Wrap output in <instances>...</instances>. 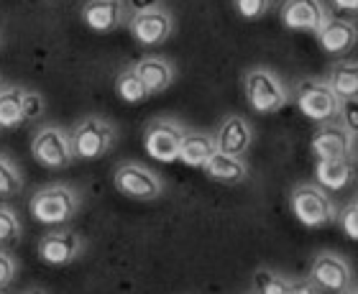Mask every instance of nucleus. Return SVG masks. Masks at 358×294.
Masks as SVG:
<instances>
[{
    "instance_id": "f257e3e1",
    "label": "nucleus",
    "mask_w": 358,
    "mask_h": 294,
    "mask_svg": "<svg viewBox=\"0 0 358 294\" xmlns=\"http://www.w3.org/2000/svg\"><path fill=\"white\" fill-rule=\"evenodd\" d=\"M80 195L75 187L69 184H49L34 192L29 203V210L34 220H38L41 226H64L80 212Z\"/></svg>"
},
{
    "instance_id": "f03ea898",
    "label": "nucleus",
    "mask_w": 358,
    "mask_h": 294,
    "mask_svg": "<svg viewBox=\"0 0 358 294\" xmlns=\"http://www.w3.org/2000/svg\"><path fill=\"white\" fill-rule=\"evenodd\" d=\"M294 218L305 228H325L338 220V207L328 189H322L317 182L297 184L289 197Z\"/></svg>"
},
{
    "instance_id": "7ed1b4c3",
    "label": "nucleus",
    "mask_w": 358,
    "mask_h": 294,
    "mask_svg": "<svg viewBox=\"0 0 358 294\" xmlns=\"http://www.w3.org/2000/svg\"><path fill=\"white\" fill-rule=\"evenodd\" d=\"M243 95L251 110L262 115L276 113L289 103V90L268 67H251L243 75Z\"/></svg>"
},
{
    "instance_id": "20e7f679",
    "label": "nucleus",
    "mask_w": 358,
    "mask_h": 294,
    "mask_svg": "<svg viewBox=\"0 0 358 294\" xmlns=\"http://www.w3.org/2000/svg\"><path fill=\"white\" fill-rule=\"evenodd\" d=\"M69 133H72L75 159H83V161H95V159L108 156L110 149L115 146V141H118L115 126L108 123L105 118H100V115L83 118Z\"/></svg>"
},
{
    "instance_id": "39448f33",
    "label": "nucleus",
    "mask_w": 358,
    "mask_h": 294,
    "mask_svg": "<svg viewBox=\"0 0 358 294\" xmlns=\"http://www.w3.org/2000/svg\"><path fill=\"white\" fill-rule=\"evenodd\" d=\"M297 108L305 118L320 123L341 121V108L343 100L338 98L328 80H299L297 82Z\"/></svg>"
},
{
    "instance_id": "423d86ee",
    "label": "nucleus",
    "mask_w": 358,
    "mask_h": 294,
    "mask_svg": "<svg viewBox=\"0 0 358 294\" xmlns=\"http://www.w3.org/2000/svg\"><path fill=\"white\" fill-rule=\"evenodd\" d=\"M31 156L44 169H67L75 161L72 133L62 126H44L31 138Z\"/></svg>"
},
{
    "instance_id": "0eeeda50",
    "label": "nucleus",
    "mask_w": 358,
    "mask_h": 294,
    "mask_svg": "<svg viewBox=\"0 0 358 294\" xmlns=\"http://www.w3.org/2000/svg\"><path fill=\"white\" fill-rule=\"evenodd\" d=\"M113 184L120 195L128 200H138V203H151L159 200L164 192V182L157 172H151L149 166L136 164V161H126L120 164L113 174Z\"/></svg>"
},
{
    "instance_id": "6e6552de",
    "label": "nucleus",
    "mask_w": 358,
    "mask_h": 294,
    "mask_svg": "<svg viewBox=\"0 0 358 294\" xmlns=\"http://www.w3.org/2000/svg\"><path fill=\"white\" fill-rule=\"evenodd\" d=\"M187 128L174 118H154L143 131V149L151 159L162 164L179 161V149L185 141Z\"/></svg>"
},
{
    "instance_id": "1a4fd4ad",
    "label": "nucleus",
    "mask_w": 358,
    "mask_h": 294,
    "mask_svg": "<svg viewBox=\"0 0 358 294\" xmlns=\"http://www.w3.org/2000/svg\"><path fill=\"white\" fill-rule=\"evenodd\" d=\"M310 281L320 292L345 294L348 289H353L351 264L338 256V253H317L313 266H310Z\"/></svg>"
},
{
    "instance_id": "9d476101",
    "label": "nucleus",
    "mask_w": 358,
    "mask_h": 294,
    "mask_svg": "<svg viewBox=\"0 0 358 294\" xmlns=\"http://www.w3.org/2000/svg\"><path fill=\"white\" fill-rule=\"evenodd\" d=\"M128 31L136 38V44L146 46V49L162 46L174 34V18L166 8L143 10V13H134L128 18Z\"/></svg>"
},
{
    "instance_id": "9b49d317",
    "label": "nucleus",
    "mask_w": 358,
    "mask_h": 294,
    "mask_svg": "<svg viewBox=\"0 0 358 294\" xmlns=\"http://www.w3.org/2000/svg\"><path fill=\"white\" fill-rule=\"evenodd\" d=\"M279 21L289 31H310L320 34V29L330 21V13L322 0H284L279 8Z\"/></svg>"
},
{
    "instance_id": "f8f14e48",
    "label": "nucleus",
    "mask_w": 358,
    "mask_h": 294,
    "mask_svg": "<svg viewBox=\"0 0 358 294\" xmlns=\"http://www.w3.org/2000/svg\"><path fill=\"white\" fill-rule=\"evenodd\" d=\"M83 251H85L83 235L75 233V230H67V228L49 230L38 241V258L49 266L72 264V261H77V258L83 256Z\"/></svg>"
},
{
    "instance_id": "ddd939ff",
    "label": "nucleus",
    "mask_w": 358,
    "mask_h": 294,
    "mask_svg": "<svg viewBox=\"0 0 358 294\" xmlns=\"http://www.w3.org/2000/svg\"><path fill=\"white\" fill-rule=\"evenodd\" d=\"M310 149L317 159H356V136L341 121H333L315 131Z\"/></svg>"
},
{
    "instance_id": "4468645a",
    "label": "nucleus",
    "mask_w": 358,
    "mask_h": 294,
    "mask_svg": "<svg viewBox=\"0 0 358 294\" xmlns=\"http://www.w3.org/2000/svg\"><path fill=\"white\" fill-rule=\"evenodd\" d=\"M83 23L97 34H110L128 21L126 0H87L83 6Z\"/></svg>"
},
{
    "instance_id": "2eb2a0df",
    "label": "nucleus",
    "mask_w": 358,
    "mask_h": 294,
    "mask_svg": "<svg viewBox=\"0 0 358 294\" xmlns=\"http://www.w3.org/2000/svg\"><path fill=\"white\" fill-rule=\"evenodd\" d=\"M251 141H254V128L243 115H228L215 128L217 151L231 156H243L251 149Z\"/></svg>"
},
{
    "instance_id": "dca6fc26",
    "label": "nucleus",
    "mask_w": 358,
    "mask_h": 294,
    "mask_svg": "<svg viewBox=\"0 0 358 294\" xmlns=\"http://www.w3.org/2000/svg\"><path fill=\"white\" fill-rule=\"evenodd\" d=\"M317 41L328 54L336 57H345L348 52H353V46L358 44V26L348 18H338L330 15V21L325 23L317 34Z\"/></svg>"
},
{
    "instance_id": "f3484780",
    "label": "nucleus",
    "mask_w": 358,
    "mask_h": 294,
    "mask_svg": "<svg viewBox=\"0 0 358 294\" xmlns=\"http://www.w3.org/2000/svg\"><path fill=\"white\" fill-rule=\"evenodd\" d=\"M134 69L138 72L141 77V82L146 84V90L149 95H162L164 90H169L174 82V64L164 57H159V54H149V57H143L134 64Z\"/></svg>"
},
{
    "instance_id": "a211bd4d",
    "label": "nucleus",
    "mask_w": 358,
    "mask_h": 294,
    "mask_svg": "<svg viewBox=\"0 0 358 294\" xmlns=\"http://www.w3.org/2000/svg\"><path fill=\"white\" fill-rule=\"evenodd\" d=\"M315 179L328 192H341L356 179V159H317Z\"/></svg>"
},
{
    "instance_id": "6ab92c4d",
    "label": "nucleus",
    "mask_w": 358,
    "mask_h": 294,
    "mask_svg": "<svg viewBox=\"0 0 358 294\" xmlns=\"http://www.w3.org/2000/svg\"><path fill=\"white\" fill-rule=\"evenodd\" d=\"M215 151H217L215 133H208V131H187L182 149H179V161L185 166L205 169V164L215 156Z\"/></svg>"
},
{
    "instance_id": "aec40b11",
    "label": "nucleus",
    "mask_w": 358,
    "mask_h": 294,
    "mask_svg": "<svg viewBox=\"0 0 358 294\" xmlns=\"http://www.w3.org/2000/svg\"><path fill=\"white\" fill-rule=\"evenodd\" d=\"M202 172L210 179L220 182V184H241L248 179V164L243 156H231L223 151H215V156L210 159Z\"/></svg>"
},
{
    "instance_id": "412c9836",
    "label": "nucleus",
    "mask_w": 358,
    "mask_h": 294,
    "mask_svg": "<svg viewBox=\"0 0 358 294\" xmlns=\"http://www.w3.org/2000/svg\"><path fill=\"white\" fill-rule=\"evenodd\" d=\"M328 84L343 103L358 100V61H336L330 67Z\"/></svg>"
},
{
    "instance_id": "4be33fe9",
    "label": "nucleus",
    "mask_w": 358,
    "mask_h": 294,
    "mask_svg": "<svg viewBox=\"0 0 358 294\" xmlns=\"http://www.w3.org/2000/svg\"><path fill=\"white\" fill-rule=\"evenodd\" d=\"M23 87H3L0 92V131H13L26 123L23 115Z\"/></svg>"
},
{
    "instance_id": "5701e85b",
    "label": "nucleus",
    "mask_w": 358,
    "mask_h": 294,
    "mask_svg": "<svg viewBox=\"0 0 358 294\" xmlns=\"http://www.w3.org/2000/svg\"><path fill=\"white\" fill-rule=\"evenodd\" d=\"M115 92H118V98L123 103H128V105H138L146 98H151L146 84L141 82V77H138V72L134 67H126L118 72V77H115Z\"/></svg>"
},
{
    "instance_id": "b1692460",
    "label": "nucleus",
    "mask_w": 358,
    "mask_h": 294,
    "mask_svg": "<svg viewBox=\"0 0 358 294\" xmlns=\"http://www.w3.org/2000/svg\"><path fill=\"white\" fill-rule=\"evenodd\" d=\"M23 226L18 212L10 207V205L0 203V249H8V246H15L21 241Z\"/></svg>"
},
{
    "instance_id": "393cba45",
    "label": "nucleus",
    "mask_w": 358,
    "mask_h": 294,
    "mask_svg": "<svg viewBox=\"0 0 358 294\" xmlns=\"http://www.w3.org/2000/svg\"><path fill=\"white\" fill-rule=\"evenodd\" d=\"M23 189V174L10 156L0 154V197H15Z\"/></svg>"
},
{
    "instance_id": "a878e982",
    "label": "nucleus",
    "mask_w": 358,
    "mask_h": 294,
    "mask_svg": "<svg viewBox=\"0 0 358 294\" xmlns=\"http://www.w3.org/2000/svg\"><path fill=\"white\" fill-rule=\"evenodd\" d=\"M233 8L241 18L246 21H259L271 10V0H233Z\"/></svg>"
},
{
    "instance_id": "bb28decb",
    "label": "nucleus",
    "mask_w": 358,
    "mask_h": 294,
    "mask_svg": "<svg viewBox=\"0 0 358 294\" xmlns=\"http://www.w3.org/2000/svg\"><path fill=\"white\" fill-rule=\"evenodd\" d=\"M46 113V100L41 92L36 90H26L23 92V115H26V123L38 121L41 115Z\"/></svg>"
},
{
    "instance_id": "cd10ccee",
    "label": "nucleus",
    "mask_w": 358,
    "mask_h": 294,
    "mask_svg": "<svg viewBox=\"0 0 358 294\" xmlns=\"http://www.w3.org/2000/svg\"><path fill=\"white\" fill-rule=\"evenodd\" d=\"M338 226H341V230H343L351 241H358V210L356 205H345L343 210L338 212Z\"/></svg>"
},
{
    "instance_id": "c85d7f7f",
    "label": "nucleus",
    "mask_w": 358,
    "mask_h": 294,
    "mask_svg": "<svg viewBox=\"0 0 358 294\" xmlns=\"http://www.w3.org/2000/svg\"><path fill=\"white\" fill-rule=\"evenodd\" d=\"M18 274V261L13 253H8V249H0V289H6Z\"/></svg>"
},
{
    "instance_id": "c756f323",
    "label": "nucleus",
    "mask_w": 358,
    "mask_h": 294,
    "mask_svg": "<svg viewBox=\"0 0 358 294\" xmlns=\"http://www.w3.org/2000/svg\"><path fill=\"white\" fill-rule=\"evenodd\" d=\"M341 123L358 138V100H348L341 108Z\"/></svg>"
},
{
    "instance_id": "7c9ffc66",
    "label": "nucleus",
    "mask_w": 358,
    "mask_h": 294,
    "mask_svg": "<svg viewBox=\"0 0 358 294\" xmlns=\"http://www.w3.org/2000/svg\"><path fill=\"white\" fill-rule=\"evenodd\" d=\"M126 6H128V10H131V15L143 13V10H154V8H164L162 0H126Z\"/></svg>"
},
{
    "instance_id": "2f4dec72",
    "label": "nucleus",
    "mask_w": 358,
    "mask_h": 294,
    "mask_svg": "<svg viewBox=\"0 0 358 294\" xmlns=\"http://www.w3.org/2000/svg\"><path fill=\"white\" fill-rule=\"evenodd\" d=\"M289 294H317V287L313 281H292L289 284Z\"/></svg>"
},
{
    "instance_id": "473e14b6",
    "label": "nucleus",
    "mask_w": 358,
    "mask_h": 294,
    "mask_svg": "<svg viewBox=\"0 0 358 294\" xmlns=\"http://www.w3.org/2000/svg\"><path fill=\"white\" fill-rule=\"evenodd\" d=\"M333 6L341 8V10H351V13H358V0H333Z\"/></svg>"
},
{
    "instance_id": "72a5a7b5",
    "label": "nucleus",
    "mask_w": 358,
    "mask_h": 294,
    "mask_svg": "<svg viewBox=\"0 0 358 294\" xmlns=\"http://www.w3.org/2000/svg\"><path fill=\"white\" fill-rule=\"evenodd\" d=\"M23 294H46V292H44V289H26Z\"/></svg>"
},
{
    "instance_id": "f704fd0d",
    "label": "nucleus",
    "mask_w": 358,
    "mask_h": 294,
    "mask_svg": "<svg viewBox=\"0 0 358 294\" xmlns=\"http://www.w3.org/2000/svg\"><path fill=\"white\" fill-rule=\"evenodd\" d=\"M345 294H358V289H348V292H345Z\"/></svg>"
},
{
    "instance_id": "c9c22d12",
    "label": "nucleus",
    "mask_w": 358,
    "mask_h": 294,
    "mask_svg": "<svg viewBox=\"0 0 358 294\" xmlns=\"http://www.w3.org/2000/svg\"><path fill=\"white\" fill-rule=\"evenodd\" d=\"M353 205H356V210H358V195H356V197H353Z\"/></svg>"
},
{
    "instance_id": "e433bc0d",
    "label": "nucleus",
    "mask_w": 358,
    "mask_h": 294,
    "mask_svg": "<svg viewBox=\"0 0 358 294\" xmlns=\"http://www.w3.org/2000/svg\"><path fill=\"white\" fill-rule=\"evenodd\" d=\"M0 92H3V82H0Z\"/></svg>"
},
{
    "instance_id": "4c0bfd02",
    "label": "nucleus",
    "mask_w": 358,
    "mask_h": 294,
    "mask_svg": "<svg viewBox=\"0 0 358 294\" xmlns=\"http://www.w3.org/2000/svg\"><path fill=\"white\" fill-rule=\"evenodd\" d=\"M0 294H6V292H3V289H0Z\"/></svg>"
}]
</instances>
